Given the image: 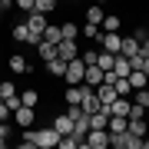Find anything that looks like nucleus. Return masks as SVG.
<instances>
[{"label":"nucleus","instance_id":"23","mask_svg":"<svg viewBox=\"0 0 149 149\" xmlns=\"http://www.w3.org/2000/svg\"><path fill=\"white\" fill-rule=\"evenodd\" d=\"M60 30H63V40H76V37H80V27H76L73 20H66V23H60Z\"/></svg>","mask_w":149,"mask_h":149},{"label":"nucleus","instance_id":"10","mask_svg":"<svg viewBox=\"0 0 149 149\" xmlns=\"http://www.w3.org/2000/svg\"><path fill=\"white\" fill-rule=\"evenodd\" d=\"M96 96H100V103H103V106H109V103L113 100H116V86H113V83H100V86H96Z\"/></svg>","mask_w":149,"mask_h":149},{"label":"nucleus","instance_id":"2","mask_svg":"<svg viewBox=\"0 0 149 149\" xmlns=\"http://www.w3.org/2000/svg\"><path fill=\"white\" fill-rule=\"evenodd\" d=\"M109 146V133L106 129H90L83 136V149H106Z\"/></svg>","mask_w":149,"mask_h":149},{"label":"nucleus","instance_id":"15","mask_svg":"<svg viewBox=\"0 0 149 149\" xmlns=\"http://www.w3.org/2000/svg\"><path fill=\"white\" fill-rule=\"evenodd\" d=\"M139 50H143V47H139L136 37H123V43H119V53H123V56H136Z\"/></svg>","mask_w":149,"mask_h":149},{"label":"nucleus","instance_id":"28","mask_svg":"<svg viewBox=\"0 0 149 149\" xmlns=\"http://www.w3.org/2000/svg\"><path fill=\"white\" fill-rule=\"evenodd\" d=\"M17 93V83H10V80H0V100H7V96H13Z\"/></svg>","mask_w":149,"mask_h":149},{"label":"nucleus","instance_id":"18","mask_svg":"<svg viewBox=\"0 0 149 149\" xmlns=\"http://www.w3.org/2000/svg\"><path fill=\"white\" fill-rule=\"evenodd\" d=\"M103 17H106V10H103L100 3L86 7V23H103Z\"/></svg>","mask_w":149,"mask_h":149},{"label":"nucleus","instance_id":"21","mask_svg":"<svg viewBox=\"0 0 149 149\" xmlns=\"http://www.w3.org/2000/svg\"><path fill=\"white\" fill-rule=\"evenodd\" d=\"M119 27H123V20H119L116 13H106L103 23H100V30H113V33H119Z\"/></svg>","mask_w":149,"mask_h":149},{"label":"nucleus","instance_id":"25","mask_svg":"<svg viewBox=\"0 0 149 149\" xmlns=\"http://www.w3.org/2000/svg\"><path fill=\"white\" fill-rule=\"evenodd\" d=\"M20 103H23V106H37V103H40V93L37 90H23L20 93Z\"/></svg>","mask_w":149,"mask_h":149},{"label":"nucleus","instance_id":"26","mask_svg":"<svg viewBox=\"0 0 149 149\" xmlns=\"http://www.w3.org/2000/svg\"><path fill=\"white\" fill-rule=\"evenodd\" d=\"M20 149H37V139H33V129H30V126L23 129V139H20Z\"/></svg>","mask_w":149,"mask_h":149},{"label":"nucleus","instance_id":"31","mask_svg":"<svg viewBox=\"0 0 149 149\" xmlns=\"http://www.w3.org/2000/svg\"><path fill=\"white\" fill-rule=\"evenodd\" d=\"M13 7H17V10H23V13H33V10H37L33 0H13Z\"/></svg>","mask_w":149,"mask_h":149},{"label":"nucleus","instance_id":"6","mask_svg":"<svg viewBox=\"0 0 149 149\" xmlns=\"http://www.w3.org/2000/svg\"><path fill=\"white\" fill-rule=\"evenodd\" d=\"M13 119H17V126H33V119H37V106H17L13 109Z\"/></svg>","mask_w":149,"mask_h":149},{"label":"nucleus","instance_id":"12","mask_svg":"<svg viewBox=\"0 0 149 149\" xmlns=\"http://www.w3.org/2000/svg\"><path fill=\"white\" fill-rule=\"evenodd\" d=\"M83 83H86V86H93V90H96V86L103 83V70L96 66V63H90V66H86V73H83Z\"/></svg>","mask_w":149,"mask_h":149},{"label":"nucleus","instance_id":"19","mask_svg":"<svg viewBox=\"0 0 149 149\" xmlns=\"http://www.w3.org/2000/svg\"><path fill=\"white\" fill-rule=\"evenodd\" d=\"M37 53H40V60H53V56H56V43L40 40V43H37Z\"/></svg>","mask_w":149,"mask_h":149},{"label":"nucleus","instance_id":"5","mask_svg":"<svg viewBox=\"0 0 149 149\" xmlns=\"http://www.w3.org/2000/svg\"><path fill=\"white\" fill-rule=\"evenodd\" d=\"M100 47L106 50V53H119V43H123V37L119 33H113V30H100Z\"/></svg>","mask_w":149,"mask_h":149},{"label":"nucleus","instance_id":"14","mask_svg":"<svg viewBox=\"0 0 149 149\" xmlns=\"http://www.w3.org/2000/svg\"><path fill=\"white\" fill-rule=\"evenodd\" d=\"M27 27H30L33 33H40V37H43V27H47V13H37V10H33V13H27Z\"/></svg>","mask_w":149,"mask_h":149},{"label":"nucleus","instance_id":"20","mask_svg":"<svg viewBox=\"0 0 149 149\" xmlns=\"http://www.w3.org/2000/svg\"><path fill=\"white\" fill-rule=\"evenodd\" d=\"M113 63H116V53H106V50H100V56H96V66L106 73V70H113Z\"/></svg>","mask_w":149,"mask_h":149},{"label":"nucleus","instance_id":"30","mask_svg":"<svg viewBox=\"0 0 149 149\" xmlns=\"http://www.w3.org/2000/svg\"><path fill=\"white\" fill-rule=\"evenodd\" d=\"M133 93H136V100H133V103H139V106H146V109H149V90H146V86H143V90H133Z\"/></svg>","mask_w":149,"mask_h":149},{"label":"nucleus","instance_id":"38","mask_svg":"<svg viewBox=\"0 0 149 149\" xmlns=\"http://www.w3.org/2000/svg\"><path fill=\"white\" fill-rule=\"evenodd\" d=\"M0 13H3V7H0Z\"/></svg>","mask_w":149,"mask_h":149},{"label":"nucleus","instance_id":"37","mask_svg":"<svg viewBox=\"0 0 149 149\" xmlns=\"http://www.w3.org/2000/svg\"><path fill=\"white\" fill-rule=\"evenodd\" d=\"M0 7H3V10H7V7H13V0H0Z\"/></svg>","mask_w":149,"mask_h":149},{"label":"nucleus","instance_id":"1","mask_svg":"<svg viewBox=\"0 0 149 149\" xmlns=\"http://www.w3.org/2000/svg\"><path fill=\"white\" fill-rule=\"evenodd\" d=\"M33 139H37V149H53L60 143V133L53 126H47V129H33Z\"/></svg>","mask_w":149,"mask_h":149},{"label":"nucleus","instance_id":"7","mask_svg":"<svg viewBox=\"0 0 149 149\" xmlns=\"http://www.w3.org/2000/svg\"><path fill=\"white\" fill-rule=\"evenodd\" d=\"M56 56H63V60H76V56H80L76 40H60V43H56Z\"/></svg>","mask_w":149,"mask_h":149},{"label":"nucleus","instance_id":"39","mask_svg":"<svg viewBox=\"0 0 149 149\" xmlns=\"http://www.w3.org/2000/svg\"><path fill=\"white\" fill-rule=\"evenodd\" d=\"M0 63H3V60H0Z\"/></svg>","mask_w":149,"mask_h":149},{"label":"nucleus","instance_id":"36","mask_svg":"<svg viewBox=\"0 0 149 149\" xmlns=\"http://www.w3.org/2000/svg\"><path fill=\"white\" fill-rule=\"evenodd\" d=\"M139 47H143V50H139V53H149V37H146L143 43H139Z\"/></svg>","mask_w":149,"mask_h":149},{"label":"nucleus","instance_id":"11","mask_svg":"<svg viewBox=\"0 0 149 149\" xmlns=\"http://www.w3.org/2000/svg\"><path fill=\"white\" fill-rule=\"evenodd\" d=\"M7 66H10L13 73H33V66L27 63V56H20V53H13V56H7Z\"/></svg>","mask_w":149,"mask_h":149},{"label":"nucleus","instance_id":"13","mask_svg":"<svg viewBox=\"0 0 149 149\" xmlns=\"http://www.w3.org/2000/svg\"><path fill=\"white\" fill-rule=\"evenodd\" d=\"M43 66H47V73H50V76H63V73H66V60H63V56L43 60Z\"/></svg>","mask_w":149,"mask_h":149},{"label":"nucleus","instance_id":"17","mask_svg":"<svg viewBox=\"0 0 149 149\" xmlns=\"http://www.w3.org/2000/svg\"><path fill=\"white\" fill-rule=\"evenodd\" d=\"M43 40L47 43H60L63 40V30H60L56 23H47V27H43Z\"/></svg>","mask_w":149,"mask_h":149},{"label":"nucleus","instance_id":"24","mask_svg":"<svg viewBox=\"0 0 149 149\" xmlns=\"http://www.w3.org/2000/svg\"><path fill=\"white\" fill-rule=\"evenodd\" d=\"M113 86H116V93H119V96H133V86H129V76H116V83H113Z\"/></svg>","mask_w":149,"mask_h":149},{"label":"nucleus","instance_id":"32","mask_svg":"<svg viewBox=\"0 0 149 149\" xmlns=\"http://www.w3.org/2000/svg\"><path fill=\"white\" fill-rule=\"evenodd\" d=\"M96 56H100V50H86V53H80V60H83L86 66H90V63H96Z\"/></svg>","mask_w":149,"mask_h":149},{"label":"nucleus","instance_id":"3","mask_svg":"<svg viewBox=\"0 0 149 149\" xmlns=\"http://www.w3.org/2000/svg\"><path fill=\"white\" fill-rule=\"evenodd\" d=\"M83 73H86V63H83L80 56H76V60H66V73H63L66 86L70 83H83Z\"/></svg>","mask_w":149,"mask_h":149},{"label":"nucleus","instance_id":"27","mask_svg":"<svg viewBox=\"0 0 149 149\" xmlns=\"http://www.w3.org/2000/svg\"><path fill=\"white\" fill-rule=\"evenodd\" d=\"M33 3H37V13H50V10H56L60 0H33Z\"/></svg>","mask_w":149,"mask_h":149},{"label":"nucleus","instance_id":"9","mask_svg":"<svg viewBox=\"0 0 149 149\" xmlns=\"http://www.w3.org/2000/svg\"><path fill=\"white\" fill-rule=\"evenodd\" d=\"M129 106H133L129 96H116V100L109 103V113H113V116H129Z\"/></svg>","mask_w":149,"mask_h":149},{"label":"nucleus","instance_id":"16","mask_svg":"<svg viewBox=\"0 0 149 149\" xmlns=\"http://www.w3.org/2000/svg\"><path fill=\"white\" fill-rule=\"evenodd\" d=\"M80 109H83V113H96V109H103V103H100V96H96V90L83 96V103H80Z\"/></svg>","mask_w":149,"mask_h":149},{"label":"nucleus","instance_id":"8","mask_svg":"<svg viewBox=\"0 0 149 149\" xmlns=\"http://www.w3.org/2000/svg\"><path fill=\"white\" fill-rule=\"evenodd\" d=\"M50 126H53V129H56L60 136H70V133H73V119H70L66 113H56V116H53V123H50Z\"/></svg>","mask_w":149,"mask_h":149},{"label":"nucleus","instance_id":"34","mask_svg":"<svg viewBox=\"0 0 149 149\" xmlns=\"http://www.w3.org/2000/svg\"><path fill=\"white\" fill-rule=\"evenodd\" d=\"M10 116H13V109H10V106H7V103H3V100H0V119H3V123H7V119H10Z\"/></svg>","mask_w":149,"mask_h":149},{"label":"nucleus","instance_id":"29","mask_svg":"<svg viewBox=\"0 0 149 149\" xmlns=\"http://www.w3.org/2000/svg\"><path fill=\"white\" fill-rule=\"evenodd\" d=\"M83 37L86 40H96V37H100V23H83Z\"/></svg>","mask_w":149,"mask_h":149},{"label":"nucleus","instance_id":"33","mask_svg":"<svg viewBox=\"0 0 149 149\" xmlns=\"http://www.w3.org/2000/svg\"><path fill=\"white\" fill-rule=\"evenodd\" d=\"M7 136H10V129H7V123H3V119H0V149H3V146H7Z\"/></svg>","mask_w":149,"mask_h":149},{"label":"nucleus","instance_id":"4","mask_svg":"<svg viewBox=\"0 0 149 149\" xmlns=\"http://www.w3.org/2000/svg\"><path fill=\"white\" fill-rule=\"evenodd\" d=\"M10 37H13L17 43H30V47H37V43L43 40V37H40V33H33V30L27 27V23H17V27H13V33H10Z\"/></svg>","mask_w":149,"mask_h":149},{"label":"nucleus","instance_id":"22","mask_svg":"<svg viewBox=\"0 0 149 149\" xmlns=\"http://www.w3.org/2000/svg\"><path fill=\"white\" fill-rule=\"evenodd\" d=\"M146 83H149V76L143 73V70H133V73H129V86H133V90H143Z\"/></svg>","mask_w":149,"mask_h":149},{"label":"nucleus","instance_id":"35","mask_svg":"<svg viewBox=\"0 0 149 149\" xmlns=\"http://www.w3.org/2000/svg\"><path fill=\"white\" fill-rule=\"evenodd\" d=\"M139 70H143V73L149 76V53H143V66H139Z\"/></svg>","mask_w":149,"mask_h":149}]
</instances>
